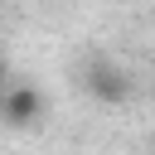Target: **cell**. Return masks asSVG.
Segmentation results:
<instances>
[{"label": "cell", "instance_id": "6da1fadb", "mask_svg": "<svg viewBox=\"0 0 155 155\" xmlns=\"http://www.w3.org/2000/svg\"><path fill=\"white\" fill-rule=\"evenodd\" d=\"M44 111H48V97H44L39 87H29V82L0 87V121H5V126L29 131V126H39V121H44Z\"/></svg>", "mask_w": 155, "mask_h": 155}, {"label": "cell", "instance_id": "7a4b0ae2", "mask_svg": "<svg viewBox=\"0 0 155 155\" xmlns=\"http://www.w3.org/2000/svg\"><path fill=\"white\" fill-rule=\"evenodd\" d=\"M87 92L102 107H121V102H131V73L121 63H111V58H97L87 68Z\"/></svg>", "mask_w": 155, "mask_h": 155}, {"label": "cell", "instance_id": "3957f363", "mask_svg": "<svg viewBox=\"0 0 155 155\" xmlns=\"http://www.w3.org/2000/svg\"><path fill=\"white\" fill-rule=\"evenodd\" d=\"M0 78H5V58H0Z\"/></svg>", "mask_w": 155, "mask_h": 155}]
</instances>
